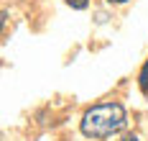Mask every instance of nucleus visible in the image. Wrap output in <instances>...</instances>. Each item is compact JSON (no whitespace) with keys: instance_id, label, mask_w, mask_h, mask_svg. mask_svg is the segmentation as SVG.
<instances>
[{"instance_id":"7ed1b4c3","label":"nucleus","mask_w":148,"mask_h":141,"mask_svg":"<svg viewBox=\"0 0 148 141\" xmlns=\"http://www.w3.org/2000/svg\"><path fill=\"white\" fill-rule=\"evenodd\" d=\"M66 5H72L74 10H84L89 5V0H66Z\"/></svg>"},{"instance_id":"20e7f679","label":"nucleus","mask_w":148,"mask_h":141,"mask_svg":"<svg viewBox=\"0 0 148 141\" xmlns=\"http://www.w3.org/2000/svg\"><path fill=\"white\" fill-rule=\"evenodd\" d=\"M123 141H138V136H135V133H128V136H125Z\"/></svg>"},{"instance_id":"f03ea898","label":"nucleus","mask_w":148,"mask_h":141,"mask_svg":"<svg viewBox=\"0 0 148 141\" xmlns=\"http://www.w3.org/2000/svg\"><path fill=\"white\" fill-rule=\"evenodd\" d=\"M138 85H140V93H148V59L140 69V75H138Z\"/></svg>"},{"instance_id":"39448f33","label":"nucleus","mask_w":148,"mask_h":141,"mask_svg":"<svg viewBox=\"0 0 148 141\" xmlns=\"http://www.w3.org/2000/svg\"><path fill=\"white\" fill-rule=\"evenodd\" d=\"M107 3H115V5H120V3H128V0H107Z\"/></svg>"},{"instance_id":"f257e3e1","label":"nucleus","mask_w":148,"mask_h":141,"mask_svg":"<svg viewBox=\"0 0 148 141\" xmlns=\"http://www.w3.org/2000/svg\"><path fill=\"white\" fill-rule=\"evenodd\" d=\"M125 108L120 103H100L84 110L79 128L87 139H107L112 133H120L125 128Z\"/></svg>"}]
</instances>
